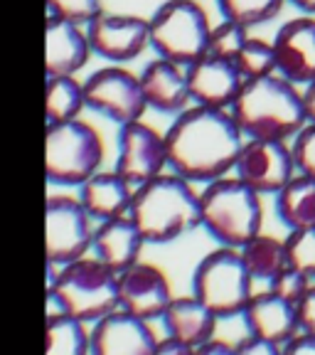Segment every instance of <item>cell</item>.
I'll list each match as a JSON object with an SVG mask.
<instances>
[{"mask_svg": "<svg viewBox=\"0 0 315 355\" xmlns=\"http://www.w3.org/2000/svg\"><path fill=\"white\" fill-rule=\"evenodd\" d=\"M246 136L229 109L195 104L177 114L165 133L168 166L190 183H212L234 171Z\"/></svg>", "mask_w": 315, "mask_h": 355, "instance_id": "1", "label": "cell"}, {"mask_svg": "<svg viewBox=\"0 0 315 355\" xmlns=\"http://www.w3.org/2000/svg\"><path fill=\"white\" fill-rule=\"evenodd\" d=\"M229 111L246 139L291 141L308 123L300 87L278 72L246 79Z\"/></svg>", "mask_w": 315, "mask_h": 355, "instance_id": "2", "label": "cell"}, {"mask_svg": "<svg viewBox=\"0 0 315 355\" xmlns=\"http://www.w3.org/2000/svg\"><path fill=\"white\" fill-rule=\"evenodd\" d=\"M145 242L168 244L177 237L202 227L199 215V195L190 185L188 178L177 175H158L148 183L138 185L133 193L131 210H128Z\"/></svg>", "mask_w": 315, "mask_h": 355, "instance_id": "3", "label": "cell"}, {"mask_svg": "<svg viewBox=\"0 0 315 355\" xmlns=\"http://www.w3.org/2000/svg\"><path fill=\"white\" fill-rule=\"evenodd\" d=\"M202 230L222 247L242 250L264 227L261 195L234 178H217L199 193Z\"/></svg>", "mask_w": 315, "mask_h": 355, "instance_id": "4", "label": "cell"}, {"mask_svg": "<svg viewBox=\"0 0 315 355\" xmlns=\"http://www.w3.org/2000/svg\"><path fill=\"white\" fill-rule=\"evenodd\" d=\"M57 309L91 323L118 309V272L101 259H77L60 269L50 288Z\"/></svg>", "mask_w": 315, "mask_h": 355, "instance_id": "5", "label": "cell"}, {"mask_svg": "<svg viewBox=\"0 0 315 355\" xmlns=\"http://www.w3.org/2000/svg\"><path fill=\"white\" fill-rule=\"evenodd\" d=\"M104 144L91 123L82 119L50 121L44 139V175L55 185H82L99 173Z\"/></svg>", "mask_w": 315, "mask_h": 355, "instance_id": "6", "label": "cell"}, {"mask_svg": "<svg viewBox=\"0 0 315 355\" xmlns=\"http://www.w3.org/2000/svg\"><path fill=\"white\" fill-rule=\"evenodd\" d=\"M192 296H197L217 318L242 316L254 296V277L234 247H217L205 254L192 272Z\"/></svg>", "mask_w": 315, "mask_h": 355, "instance_id": "7", "label": "cell"}, {"mask_svg": "<svg viewBox=\"0 0 315 355\" xmlns=\"http://www.w3.org/2000/svg\"><path fill=\"white\" fill-rule=\"evenodd\" d=\"M148 33L158 57L188 67L207 55L212 25L195 0H168L148 20Z\"/></svg>", "mask_w": 315, "mask_h": 355, "instance_id": "8", "label": "cell"}, {"mask_svg": "<svg viewBox=\"0 0 315 355\" xmlns=\"http://www.w3.org/2000/svg\"><path fill=\"white\" fill-rule=\"evenodd\" d=\"M91 215L82 205V200L47 198L44 205V254L55 264L64 266L77 261L91 250L94 230H91Z\"/></svg>", "mask_w": 315, "mask_h": 355, "instance_id": "9", "label": "cell"}, {"mask_svg": "<svg viewBox=\"0 0 315 355\" xmlns=\"http://www.w3.org/2000/svg\"><path fill=\"white\" fill-rule=\"evenodd\" d=\"M234 175L256 190L261 198L276 195L298 175L291 141L246 139L234 163Z\"/></svg>", "mask_w": 315, "mask_h": 355, "instance_id": "10", "label": "cell"}, {"mask_svg": "<svg viewBox=\"0 0 315 355\" xmlns=\"http://www.w3.org/2000/svg\"><path fill=\"white\" fill-rule=\"evenodd\" d=\"M84 96L89 109L116 121L118 126L138 121L148 109L141 79L121 67H106L91 74L84 82Z\"/></svg>", "mask_w": 315, "mask_h": 355, "instance_id": "11", "label": "cell"}, {"mask_svg": "<svg viewBox=\"0 0 315 355\" xmlns=\"http://www.w3.org/2000/svg\"><path fill=\"white\" fill-rule=\"evenodd\" d=\"M168 166L165 136L153 126L138 121L123 123L118 131V158L116 173L123 175L131 185H143L163 173Z\"/></svg>", "mask_w": 315, "mask_h": 355, "instance_id": "12", "label": "cell"}, {"mask_svg": "<svg viewBox=\"0 0 315 355\" xmlns=\"http://www.w3.org/2000/svg\"><path fill=\"white\" fill-rule=\"evenodd\" d=\"M172 301L170 282L155 264L136 261L118 272V309L145 321L161 318Z\"/></svg>", "mask_w": 315, "mask_h": 355, "instance_id": "13", "label": "cell"}, {"mask_svg": "<svg viewBox=\"0 0 315 355\" xmlns=\"http://www.w3.org/2000/svg\"><path fill=\"white\" fill-rule=\"evenodd\" d=\"M91 52L111 62L136 60L150 44L148 22L136 15H96L87 25Z\"/></svg>", "mask_w": 315, "mask_h": 355, "instance_id": "14", "label": "cell"}, {"mask_svg": "<svg viewBox=\"0 0 315 355\" xmlns=\"http://www.w3.org/2000/svg\"><path fill=\"white\" fill-rule=\"evenodd\" d=\"M158 338L148 321L133 316L123 309L94 321L91 331V353L94 355H153Z\"/></svg>", "mask_w": 315, "mask_h": 355, "instance_id": "15", "label": "cell"}, {"mask_svg": "<svg viewBox=\"0 0 315 355\" xmlns=\"http://www.w3.org/2000/svg\"><path fill=\"white\" fill-rule=\"evenodd\" d=\"M273 42L276 72L288 82L305 87L315 79V15L286 20Z\"/></svg>", "mask_w": 315, "mask_h": 355, "instance_id": "16", "label": "cell"}, {"mask_svg": "<svg viewBox=\"0 0 315 355\" xmlns=\"http://www.w3.org/2000/svg\"><path fill=\"white\" fill-rule=\"evenodd\" d=\"M185 74H188L190 99L195 104L215 106V109H229L246 82L232 60H222L215 55H205L188 64Z\"/></svg>", "mask_w": 315, "mask_h": 355, "instance_id": "17", "label": "cell"}, {"mask_svg": "<svg viewBox=\"0 0 315 355\" xmlns=\"http://www.w3.org/2000/svg\"><path fill=\"white\" fill-rule=\"evenodd\" d=\"M91 44L77 22L52 17L44 25V72L47 77H74L87 64Z\"/></svg>", "mask_w": 315, "mask_h": 355, "instance_id": "18", "label": "cell"}, {"mask_svg": "<svg viewBox=\"0 0 315 355\" xmlns=\"http://www.w3.org/2000/svg\"><path fill=\"white\" fill-rule=\"evenodd\" d=\"M242 321L246 326V333H254L266 340H273L283 348L288 340L298 333V311L296 304L281 299L273 291H261L254 294L242 311Z\"/></svg>", "mask_w": 315, "mask_h": 355, "instance_id": "19", "label": "cell"}, {"mask_svg": "<svg viewBox=\"0 0 315 355\" xmlns=\"http://www.w3.org/2000/svg\"><path fill=\"white\" fill-rule=\"evenodd\" d=\"M141 89L148 101L150 109L158 114H180L188 109L190 89H188V74L180 64L170 60H155L141 72Z\"/></svg>", "mask_w": 315, "mask_h": 355, "instance_id": "20", "label": "cell"}, {"mask_svg": "<svg viewBox=\"0 0 315 355\" xmlns=\"http://www.w3.org/2000/svg\"><path fill=\"white\" fill-rule=\"evenodd\" d=\"M143 234H141L138 225L128 215L123 217H111V220H101V225L94 230V250L96 259H101L106 266H111L114 272H123L131 264L138 261L141 247H143Z\"/></svg>", "mask_w": 315, "mask_h": 355, "instance_id": "21", "label": "cell"}, {"mask_svg": "<svg viewBox=\"0 0 315 355\" xmlns=\"http://www.w3.org/2000/svg\"><path fill=\"white\" fill-rule=\"evenodd\" d=\"M161 321L165 326L168 336H175L177 340H183L192 350H197L205 340L215 336L219 318L197 296H185V299L170 301Z\"/></svg>", "mask_w": 315, "mask_h": 355, "instance_id": "22", "label": "cell"}, {"mask_svg": "<svg viewBox=\"0 0 315 355\" xmlns=\"http://www.w3.org/2000/svg\"><path fill=\"white\" fill-rule=\"evenodd\" d=\"M79 200L96 220L123 217L133 202L131 183L118 173H94L87 183L79 185Z\"/></svg>", "mask_w": 315, "mask_h": 355, "instance_id": "23", "label": "cell"}, {"mask_svg": "<svg viewBox=\"0 0 315 355\" xmlns=\"http://www.w3.org/2000/svg\"><path fill=\"white\" fill-rule=\"evenodd\" d=\"M273 207L288 232L315 227V178L298 173L286 188L273 195Z\"/></svg>", "mask_w": 315, "mask_h": 355, "instance_id": "24", "label": "cell"}, {"mask_svg": "<svg viewBox=\"0 0 315 355\" xmlns=\"http://www.w3.org/2000/svg\"><path fill=\"white\" fill-rule=\"evenodd\" d=\"M244 264L249 269V274L254 277V282H271L281 269L288 266V252H286V239H278L273 234L259 232L256 237H251L244 244L242 250Z\"/></svg>", "mask_w": 315, "mask_h": 355, "instance_id": "25", "label": "cell"}, {"mask_svg": "<svg viewBox=\"0 0 315 355\" xmlns=\"http://www.w3.org/2000/svg\"><path fill=\"white\" fill-rule=\"evenodd\" d=\"M91 350V333H87L84 321L57 311L44 323V353L47 355H84Z\"/></svg>", "mask_w": 315, "mask_h": 355, "instance_id": "26", "label": "cell"}, {"mask_svg": "<svg viewBox=\"0 0 315 355\" xmlns=\"http://www.w3.org/2000/svg\"><path fill=\"white\" fill-rule=\"evenodd\" d=\"M84 106H87L84 84H79L74 77H47V89H44L47 121L77 119Z\"/></svg>", "mask_w": 315, "mask_h": 355, "instance_id": "27", "label": "cell"}, {"mask_svg": "<svg viewBox=\"0 0 315 355\" xmlns=\"http://www.w3.org/2000/svg\"><path fill=\"white\" fill-rule=\"evenodd\" d=\"M286 0H217L219 15L244 28H256L281 15Z\"/></svg>", "mask_w": 315, "mask_h": 355, "instance_id": "28", "label": "cell"}, {"mask_svg": "<svg viewBox=\"0 0 315 355\" xmlns=\"http://www.w3.org/2000/svg\"><path fill=\"white\" fill-rule=\"evenodd\" d=\"M234 64L244 79H259L266 74H276V52L273 42L261 37H249L234 57Z\"/></svg>", "mask_w": 315, "mask_h": 355, "instance_id": "29", "label": "cell"}, {"mask_svg": "<svg viewBox=\"0 0 315 355\" xmlns=\"http://www.w3.org/2000/svg\"><path fill=\"white\" fill-rule=\"evenodd\" d=\"M249 40V28H244L234 20H224L212 28L210 33V47H207V55L222 57V60H232L239 55V50L244 47V42Z\"/></svg>", "mask_w": 315, "mask_h": 355, "instance_id": "30", "label": "cell"}, {"mask_svg": "<svg viewBox=\"0 0 315 355\" xmlns=\"http://www.w3.org/2000/svg\"><path fill=\"white\" fill-rule=\"evenodd\" d=\"M288 266H294L315 282V227L291 230L286 237Z\"/></svg>", "mask_w": 315, "mask_h": 355, "instance_id": "31", "label": "cell"}, {"mask_svg": "<svg viewBox=\"0 0 315 355\" xmlns=\"http://www.w3.org/2000/svg\"><path fill=\"white\" fill-rule=\"evenodd\" d=\"M310 284H313L310 277H305L303 272H298L294 266H286V269H281V272L269 282V291H273V294L281 296V299L291 301V304H298L305 296V291L310 288Z\"/></svg>", "mask_w": 315, "mask_h": 355, "instance_id": "32", "label": "cell"}, {"mask_svg": "<svg viewBox=\"0 0 315 355\" xmlns=\"http://www.w3.org/2000/svg\"><path fill=\"white\" fill-rule=\"evenodd\" d=\"M52 17H64L77 25L91 22L96 15H101V0H47Z\"/></svg>", "mask_w": 315, "mask_h": 355, "instance_id": "33", "label": "cell"}, {"mask_svg": "<svg viewBox=\"0 0 315 355\" xmlns=\"http://www.w3.org/2000/svg\"><path fill=\"white\" fill-rule=\"evenodd\" d=\"M291 150H294L298 173L315 178V123L313 121L305 123L294 139H291Z\"/></svg>", "mask_w": 315, "mask_h": 355, "instance_id": "34", "label": "cell"}, {"mask_svg": "<svg viewBox=\"0 0 315 355\" xmlns=\"http://www.w3.org/2000/svg\"><path fill=\"white\" fill-rule=\"evenodd\" d=\"M237 345V355H281L283 348L273 340H266L254 333H246Z\"/></svg>", "mask_w": 315, "mask_h": 355, "instance_id": "35", "label": "cell"}, {"mask_svg": "<svg viewBox=\"0 0 315 355\" xmlns=\"http://www.w3.org/2000/svg\"><path fill=\"white\" fill-rule=\"evenodd\" d=\"M296 311H298V326H300V331L315 333V282L310 284V288L305 291L303 299L296 304Z\"/></svg>", "mask_w": 315, "mask_h": 355, "instance_id": "36", "label": "cell"}, {"mask_svg": "<svg viewBox=\"0 0 315 355\" xmlns=\"http://www.w3.org/2000/svg\"><path fill=\"white\" fill-rule=\"evenodd\" d=\"M283 353L288 355H315V333L310 331H300L296 333L294 338L283 345Z\"/></svg>", "mask_w": 315, "mask_h": 355, "instance_id": "37", "label": "cell"}, {"mask_svg": "<svg viewBox=\"0 0 315 355\" xmlns=\"http://www.w3.org/2000/svg\"><path fill=\"white\" fill-rule=\"evenodd\" d=\"M155 353L158 355H188V353H195V350L190 348L188 343H183V340H177L175 336H165L163 340H158Z\"/></svg>", "mask_w": 315, "mask_h": 355, "instance_id": "38", "label": "cell"}, {"mask_svg": "<svg viewBox=\"0 0 315 355\" xmlns=\"http://www.w3.org/2000/svg\"><path fill=\"white\" fill-rule=\"evenodd\" d=\"M195 353H205V355H232L237 353V345L227 343V340H219L217 336H212L210 340H205V343L199 345Z\"/></svg>", "mask_w": 315, "mask_h": 355, "instance_id": "39", "label": "cell"}, {"mask_svg": "<svg viewBox=\"0 0 315 355\" xmlns=\"http://www.w3.org/2000/svg\"><path fill=\"white\" fill-rule=\"evenodd\" d=\"M300 94H303V109H305V119L315 123V79L310 84H305L300 89Z\"/></svg>", "mask_w": 315, "mask_h": 355, "instance_id": "40", "label": "cell"}, {"mask_svg": "<svg viewBox=\"0 0 315 355\" xmlns=\"http://www.w3.org/2000/svg\"><path fill=\"white\" fill-rule=\"evenodd\" d=\"M288 6H294L303 15H315V0H286Z\"/></svg>", "mask_w": 315, "mask_h": 355, "instance_id": "41", "label": "cell"}]
</instances>
